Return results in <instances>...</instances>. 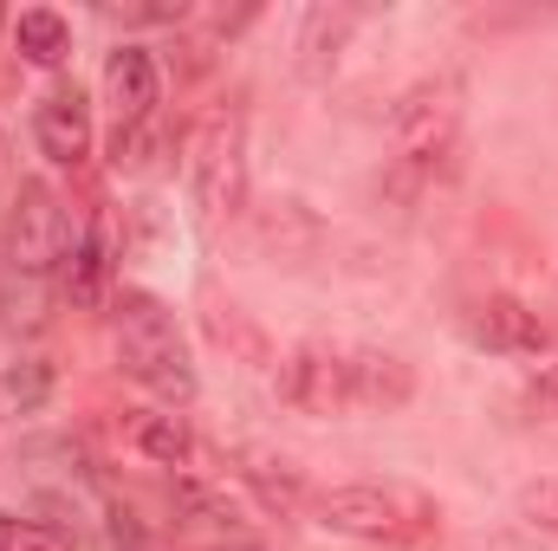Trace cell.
<instances>
[{"label": "cell", "mask_w": 558, "mask_h": 551, "mask_svg": "<svg viewBox=\"0 0 558 551\" xmlns=\"http://www.w3.org/2000/svg\"><path fill=\"white\" fill-rule=\"evenodd\" d=\"M468 338H474L481 351H494V357H539V351H546L539 311H526V305L507 298V292H494V298H481V305L468 311Z\"/></svg>", "instance_id": "7"}, {"label": "cell", "mask_w": 558, "mask_h": 551, "mask_svg": "<svg viewBox=\"0 0 558 551\" xmlns=\"http://www.w3.org/2000/svg\"><path fill=\"white\" fill-rule=\"evenodd\" d=\"M111 20L156 26V20H182V0H111Z\"/></svg>", "instance_id": "19"}, {"label": "cell", "mask_w": 558, "mask_h": 551, "mask_svg": "<svg viewBox=\"0 0 558 551\" xmlns=\"http://www.w3.org/2000/svg\"><path fill=\"white\" fill-rule=\"evenodd\" d=\"M59 285H65V298H72L78 311L105 305V285H111V254H105V228H98V221H92V228H78V234L65 241Z\"/></svg>", "instance_id": "11"}, {"label": "cell", "mask_w": 558, "mask_h": 551, "mask_svg": "<svg viewBox=\"0 0 558 551\" xmlns=\"http://www.w3.org/2000/svg\"><path fill=\"white\" fill-rule=\"evenodd\" d=\"M526 396H533L539 409H558V357H546V364L526 377Z\"/></svg>", "instance_id": "21"}, {"label": "cell", "mask_w": 558, "mask_h": 551, "mask_svg": "<svg viewBox=\"0 0 558 551\" xmlns=\"http://www.w3.org/2000/svg\"><path fill=\"white\" fill-rule=\"evenodd\" d=\"M175 506H182L189 519H202V526H234L228 493H221V487H208V480H175Z\"/></svg>", "instance_id": "16"}, {"label": "cell", "mask_w": 558, "mask_h": 551, "mask_svg": "<svg viewBox=\"0 0 558 551\" xmlns=\"http://www.w3.org/2000/svg\"><path fill=\"white\" fill-rule=\"evenodd\" d=\"M0 20H7V13H0Z\"/></svg>", "instance_id": "22"}, {"label": "cell", "mask_w": 558, "mask_h": 551, "mask_svg": "<svg viewBox=\"0 0 558 551\" xmlns=\"http://www.w3.org/2000/svg\"><path fill=\"white\" fill-rule=\"evenodd\" d=\"M0 551H72V539L52 532V526H13L0 513Z\"/></svg>", "instance_id": "18"}, {"label": "cell", "mask_w": 558, "mask_h": 551, "mask_svg": "<svg viewBox=\"0 0 558 551\" xmlns=\"http://www.w3.org/2000/svg\"><path fill=\"white\" fill-rule=\"evenodd\" d=\"M0 390H7L20 409H39V403H46V390H52V370H46L39 357H20V364H7Z\"/></svg>", "instance_id": "17"}, {"label": "cell", "mask_w": 558, "mask_h": 551, "mask_svg": "<svg viewBox=\"0 0 558 551\" xmlns=\"http://www.w3.org/2000/svg\"><path fill=\"white\" fill-rule=\"evenodd\" d=\"M344 33H351V13L344 7H318V13H305V33H299V72L305 78H325V59H338V46H344Z\"/></svg>", "instance_id": "13"}, {"label": "cell", "mask_w": 558, "mask_h": 551, "mask_svg": "<svg viewBox=\"0 0 558 551\" xmlns=\"http://www.w3.org/2000/svg\"><path fill=\"white\" fill-rule=\"evenodd\" d=\"M33 143H39V156H52V162H65V169L92 156V105H85L78 85H59L52 98H39V111H33Z\"/></svg>", "instance_id": "8"}, {"label": "cell", "mask_w": 558, "mask_h": 551, "mask_svg": "<svg viewBox=\"0 0 558 551\" xmlns=\"http://www.w3.org/2000/svg\"><path fill=\"white\" fill-rule=\"evenodd\" d=\"M461 131V85L454 78H422L416 91H403V105L390 111V137L403 169H435L448 156V143Z\"/></svg>", "instance_id": "5"}, {"label": "cell", "mask_w": 558, "mask_h": 551, "mask_svg": "<svg viewBox=\"0 0 558 551\" xmlns=\"http://www.w3.org/2000/svg\"><path fill=\"white\" fill-rule=\"evenodd\" d=\"M416 396V377L403 357L390 351H351V409H371V415H390V409H410Z\"/></svg>", "instance_id": "10"}, {"label": "cell", "mask_w": 558, "mask_h": 551, "mask_svg": "<svg viewBox=\"0 0 558 551\" xmlns=\"http://www.w3.org/2000/svg\"><path fill=\"white\" fill-rule=\"evenodd\" d=\"M189 188H195V208L208 228L241 215V201H247V118H241V105H221L189 131Z\"/></svg>", "instance_id": "2"}, {"label": "cell", "mask_w": 558, "mask_h": 551, "mask_svg": "<svg viewBox=\"0 0 558 551\" xmlns=\"http://www.w3.org/2000/svg\"><path fill=\"white\" fill-rule=\"evenodd\" d=\"M241 474L254 480V493H260L274 513H292V506H299V467H292V461H274V454L247 448V454H241Z\"/></svg>", "instance_id": "15"}, {"label": "cell", "mask_w": 558, "mask_h": 551, "mask_svg": "<svg viewBox=\"0 0 558 551\" xmlns=\"http://www.w3.org/2000/svg\"><path fill=\"white\" fill-rule=\"evenodd\" d=\"M156 91H162V78H156V59L143 46H118L105 59V98L118 111V131H137L143 118L156 111Z\"/></svg>", "instance_id": "9"}, {"label": "cell", "mask_w": 558, "mask_h": 551, "mask_svg": "<svg viewBox=\"0 0 558 551\" xmlns=\"http://www.w3.org/2000/svg\"><path fill=\"white\" fill-rule=\"evenodd\" d=\"M520 506H526V519H539L546 532H558V480H533L520 493Z\"/></svg>", "instance_id": "20"}, {"label": "cell", "mask_w": 558, "mask_h": 551, "mask_svg": "<svg viewBox=\"0 0 558 551\" xmlns=\"http://www.w3.org/2000/svg\"><path fill=\"white\" fill-rule=\"evenodd\" d=\"M65 241H72V228H65L59 195L46 182H20L13 215H7V279L46 285L59 273V260H65Z\"/></svg>", "instance_id": "4"}, {"label": "cell", "mask_w": 558, "mask_h": 551, "mask_svg": "<svg viewBox=\"0 0 558 551\" xmlns=\"http://www.w3.org/2000/svg\"><path fill=\"white\" fill-rule=\"evenodd\" d=\"M137 448L156 461V467H189L195 461V434L182 415H143L137 421Z\"/></svg>", "instance_id": "14"}, {"label": "cell", "mask_w": 558, "mask_h": 551, "mask_svg": "<svg viewBox=\"0 0 558 551\" xmlns=\"http://www.w3.org/2000/svg\"><path fill=\"white\" fill-rule=\"evenodd\" d=\"M13 46H20L26 65H65L72 26H65V13H52V7H26V13L13 20Z\"/></svg>", "instance_id": "12"}, {"label": "cell", "mask_w": 558, "mask_h": 551, "mask_svg": "<svg viewBox=\"0 0 558 551\" xmlns=\"http://www.w3.org/2000/svg\"><path fill=\"white\" fill-rule=\"evenodd\" d=\"M428 500L403 493V487H331L318 493V526L344 532V539H384V546H410L428 532Z\"/></svg>", "instance_id": "3"}, {"label": "cell", "mask_w": 558, "mask_h": 551, "mask_svg": "<svg viewBox=\"0 0 558 551\" xmlns=\"http://www.w3.org/2000/svg\"><path fill=\"white\" fill-rule=\"evenodd\" d=\"M111 331H118V364L137 377L149 396H162L169 409L195 403V364H189V344H182V331H175L162 298L124 292L118 311H111Z\"/></svg>", "instance_id": "1"}, {"label": "cell", "mask_w": 558, "mask_h": 551, "mask_svg": "<svg viewBox=\"0 0 558 551\" xmlns=\"http://www.w3.org/2000/svg\"><path fill=\"white\" fill-rule=\"evenodd\" d=\"M279 403L292 415H351V351H331V344H299L279 357V377H274Z\"/></svg>", "instance_id": "6"}]
</instances>
